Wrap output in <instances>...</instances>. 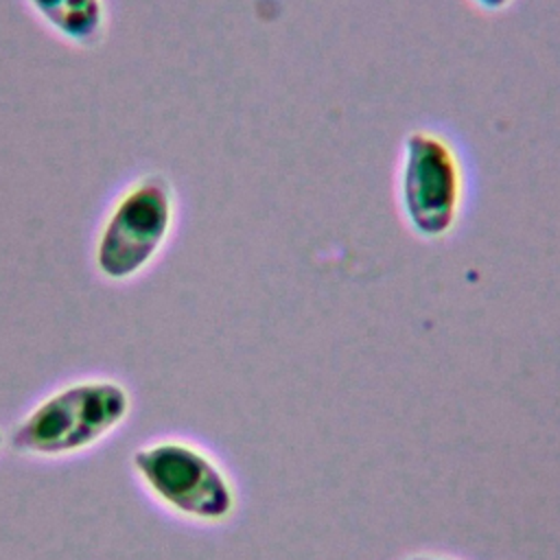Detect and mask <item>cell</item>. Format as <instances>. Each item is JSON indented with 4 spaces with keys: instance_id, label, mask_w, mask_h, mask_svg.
<instances>
[{
    "instance_id": "1",
    "label": "cell",
    "mask_w": 560,
    "mask_h": 560,
    "mask_svg": "<svg viewBox=\"0 0 560 560\" xmlns=\"http://www.w3.org/2000/svg\"><path fill=\"white\" fill-rule=\"evenodd\" d=\"M466 197L468 168L457 142L438 127L407 131L394 168V199L407 230L422 241L451 236Z\"/></svg>"
},
{
    "instance_id": "2",
    "label": "cell",
    "mask_w": 560,
    "mask_h": 560,
    "mask_svg": "<svg viewBox=\"0 0 560 560\" xmlns=\"http://www.w3.org/2000/svg\"><path fill=\"white\" fill-rule=\"evenodd\" d=\"M127 389L116 381H83L44 398L13 431V446L44 457L83 451L112 433L129 413Z\"/></svg>"
},
{
    "instance_id": "3",
    "label": "cell",
    "mask_w": 560,
    "mask_h": 560,
    "mask_svg": "<svg viewBox=\"0 0 560 560\" xmlns=\"http://www.w3.org/2000/svg\"><path fill=\"white\" fill-rule=\"evenodd\" d=\"M131 462L147 490L184 518L217 525L236 510L232 479L210 453L195 444L155 442L138 448Z\"/></svg>"
},
{
    "instance_id": "4",
    "label": "cell",
    "mask_w": 560,
    "mask_h": 560,
    "mask_svg": "<svg viewBox=\"0 0 560 560\" xmlns=\"http://www.w3.org/2000/svg\"><path fill=\"white\" fill-rule=\"evenodd\" d=\"M175 221L173 188L162 175L129 186L109 210L96 241L94 262L109 280L138 276L164 247Z\"/></svg>"
},
{
    "instance_id": "5",
    "label": "cell",
    "mask_w": 560,
    "mask_h": 560,
    "mask_svg": "<svg viewBox=\"0 0 560 560\" xmlns=\"http://www.w3.org/2000/svg\"><path fill=\"white\" fill-rule=\"evenodd\" d=\"M35 13L63 39L92 46L105 26L103 0H28Z\"/></svg>"
},
{
    "instance_id": "6",
    "label": "cell",
    "mask_w": 560,
    "mask_h": 560,
    "mask_svg": "<svg viewBox=\"0 0 560 560\" xmlns=\"http://www.w3.org/2000/svg\"><path fill=\"white\" fill-rule=\"evenodd\" d=\"M475 9L483 13H503L508 11L516 0H468Z\"/></svg>"
},
{
    "instance_id": "7",
    "label": "cell",
    "mask_w": 560,
    "mask_h": 560,
    "mask_svg": "<svg viewBox=\"0 0 560 560\" xmlns=\"http://www.w3.org/2000/svg\"><path fill=\"white\" fill-rule=\"evenodd\" d=\"M405 560H457L451 556H442V553H429V551H420V553H411Z\"/></svg>"
},
{
    "instance_id": "8",
    "label": "cell",
    "mask_w": 560,
    "mask_h": 560,
    "mask_svg": "<svg viewBox=\"0 0 560 560\" xmlns=\"http://www.w3.org/2000/svg\"><path fill=\"white\" fill-rule=\"evenodd\" d=\"M0 444H2V435H0Z\"/></svg>"
}]
</instances>
